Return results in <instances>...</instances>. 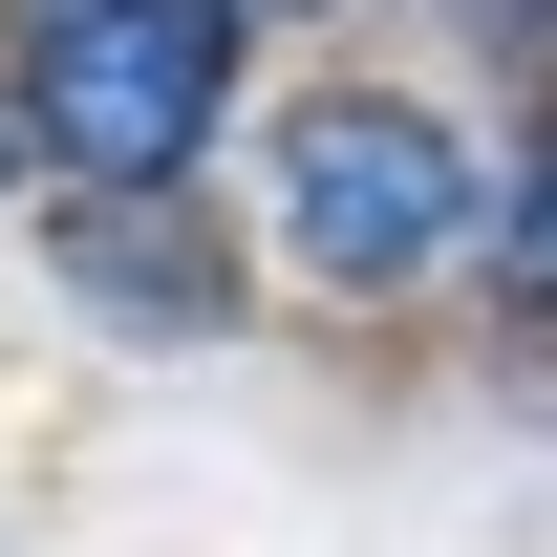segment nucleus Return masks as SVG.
Instances as JSON below:
<instances>
[{
	"label": "nucleus",
	"instance_id": "5",
	"mask_svg": "<svg viewBox=\"0 0 557 557\" xmlns=\"http://www.w3.org/2000/svg\"><path fill=\"white\" fill-rule=\"evenodd\" d=\"M0 172H22V108H0Z\"/></svg>",
	"mask_w": 557,
	"mask_h": 557
},
{
	"label": "nucleus",
	"instance_id": "3",
	"mask_svg": "<svg viewBox=\"0 0 557 557\" xmlns=\"http://www.w3.org/2000/svg\"><path fill=\"white\" fill-rule=\"evenodd\" d=\"M44 278H65L108 344H214V322H236V236L172 214V194H65L44 214Z\"/></svg>",
	"mask_w": 557,
	"mask_h": 557
},
{
	"label": "nucleus",
	"instance_id": "6",
	"mask_svg": "<svg viewBox=\"0 0 557 557\" xmlns=\"http://www.w3.org/2000/svg\"><path fill=\"white\" fill-rule=\"evenodd\" d=\"M22 22H44V0H22Z\"/></svg>",
	"mask_w": 557,
	"mask_h": 557
},
{
	"label": "nucleus",
	"instance_id": "1",
	"mask_svg": "<svg viewBox=\"0 0 557 557\" xmlns=\"http://www.w3.org/2000/svg\"><path fill=\"white\" fill-rule=\"evenodd\" d=\"M258 214H278V258L322 300H408V278H450L493 236V172H472V129L429 86H300L258 129Z\"/></svg>",
	"mask_w": 557,
	"mask_h": 557
},
{
	"label": "nucleus",
	"instance_id": "4",
	"mask_svg": "<svg viewBox=\"0 0 557 557\" xmlns=\"http://www.w3.org/2000/svg\"><path fill=\"white\" fill-rule=\"evenodd\" d=\"M493 278H515V300H557V129H536V172H515V194H493V236H472Z\"/></svg>",
	"mask_w": 557,
	"mask_h": 557
},
{
	"label": "nucleus",
	"instance_id": "2",
	"mask_svg": "<svg viewBox=\"0 0 557 557\" xmlns=\"http://www.w3.org/2000/svg\"><path fill=\"white\" fill-rule=\"evenodd\" d=\"M236 44H258V0H44L22 65H0L22 172L44 194H172L236 108Z\"/></svg>",
	"mask_w": 557,
	"mask_h": 557
}]
</instances>
